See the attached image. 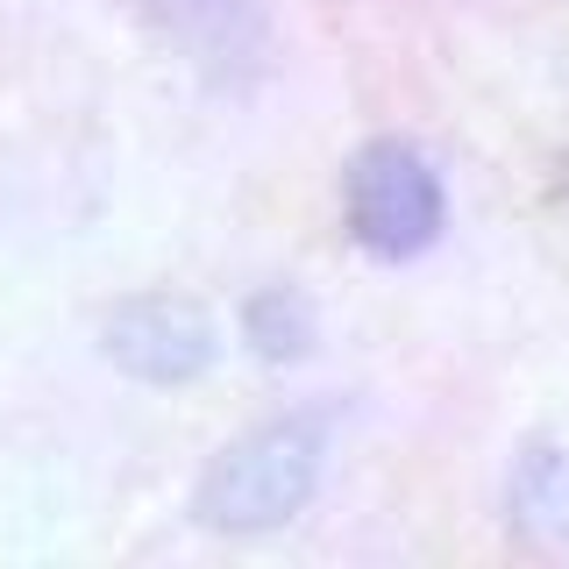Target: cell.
<instances>
[{"label":"cell","instance_id":"cell-1","mask_svg":"<svg viewBox=\"0 0 569 569\" xmlns=\"http://www.w3.org/2000/svg\"><path fill=\"white\" fill-rule=\"evenodd\" d=\"M320 470H328V420L278 413L207 456L200 485H192V520L207 533H228V541L278 533L313 506Z\"/></svg>","mask_w":569,"mask_h":569},{"label":"cell","instance_id":"cell-2","mask_svg":"<svg viewBox=\"0 0 569 569\" xmlns=\"http://www.w3.org/2000/svg\"><path fill=\"white\" fill-rule=\"evenodd\" d=\"M342 221L349 242L378 263L427 257L449 228V192H441L435 157L406 136H370L342 164Z\"/></svg>","mask_w":569,"mask_h":569},{"label":"cell","instance_id":"cell-3","mask_svg":"<svg viewBox=\"0 0 569 569\" xmlns=\"http://www.w3.org/2000/svg\"><path fill=\"white\" fill-rule=\"evenodd\" d=\"M100 356L136 385L178 391V385H200L221 356V328L200 299L186 292H136L114 299L100 320Z\"/></svg>","mask_w":569,"mask_h":569},{"label":"cell","instance_id":"cell-4","mask_svg":"<svg viewBox=\"0 0 569 569\" xmlns=\"http://www.w3.org/2000/svg\"><path fill=\"white\" fill-rule=\"evenodd\" d=\"M236 328H242V349L271 370H292L320 349V307L299 284H257V292L242 299Z\"/></svg>","mask_w":569,"mask_h":569},{"label":"cell","instance_id":"cell-5","mask_svg":"<svg viewBox=\"0 0 569 569\" xmlns=\"http://www.w3.org/2000/svg\"><path fill=\"white\" fill-rule=\"evenodd\" d=\"M512 520L520 527H548V520H569V449H527L512 462Z\"/></svg>","mask_w":569,"mask_h":569}]
</instances>
